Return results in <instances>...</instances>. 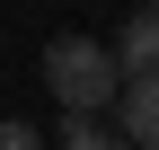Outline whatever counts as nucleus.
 <instances>
[{
    "instance_id": "obj_5",
    "label": "nucleus",
    "mask_w": 159,
    "mask_h": 150,
    "mask_svg": "<svg viewBox=\"0 0 159 150\" xmlns=\"http://www.w3.org/2000/svg\"><path fill=\"white\" fill-rule=\"evenodd\" d=\"M0 150H44V133L35 124H0Z\"/></svg>"
},
{
    "instance_id": "obj_2",
    "label": "nucleus",
    "mask_w": 159,
    "mask_h": 150,
    "mask_svg": "<svg viewBox=\"0 0 159 150\" xmlns=\"http://www.w3.org/2000/svg\"><path fill=\"white\" fill-rule=\"evenodd\" d=\"M115 106H124V141L133 150H159V71H124Z\"/></svg>"
},
{
    "instance_id": "obj_4",
    "label": "nucleus",
    "mask_w": 159,
    "mask_h": 150,
    "mask_svg": "<svg viewBox=\"0 0 159 150\" xmlns=\"http://www.w3.org/2000/svg\"><path fill=\"white\" fill-rule=\"evenodd\" d=\"M62 150H133V141H124V133H106L97 115H71V124H62Z\"/></svg>"
},
{
    "instance_id": "obj_1",
    "label": "nucleus",
    "mask_w": 159,
    "mask_h": 150,
    "mask_svg": "<svg viewBox=\"0 0 159 150\" xmlns=\"http://www.w3.org/2000/svg\"><path fill=\"white\" fill-rule=\"evenodd\" d=\"M44 88L62 97V115H97V106H115V88H124V62H115V44H97V35H53L44 44Z\"/></svg>"
},
{
    "instance_id": "obj_3",
    "label": "nucleus",
    "mask_w": 159,
    "mask_h": 150,
    "mask_svg": "<svg viewBox=\"0 0 159 150\" xmlns=\"http://www.w3.org/2000/svg\"><path fill=\"white\" fill-rule=\"evenodd\" d=\"M115 62H124V71H159V0L124 18V35H115Z\"/></svg>"
}]
</instances>
